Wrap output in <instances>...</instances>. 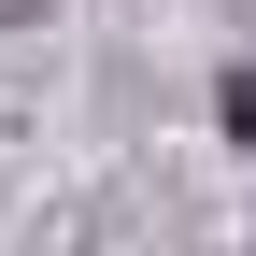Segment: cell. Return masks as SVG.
I'll list each match as a JSON object with an SVG mask.
<instances>
[{
	"instance_id": "cell-1",
	"label": "cell",
	"mask_w": 256,
	"mask_h": 256,
	"mask_svg": "<svg viewBox=\"0 0 256 256\" xmlns=\"http://www.w3.org/2000/svg\"><path fill=\"white\" fill-rule=\"evenodd\" d=\"M214 142L256 156V57H228V72H214Z\"/></svg>"
}]
</instances>
